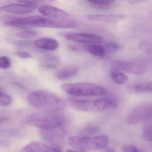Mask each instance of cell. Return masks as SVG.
Here are the masks:
<instances>
[{"instance_id": "cell-34", "label": "cell", "mask_w": 152, "mask_h": 152, "mask_svg": "<svg viewBox=\"0 0 152 152\" xmlns=\"http://www.w3.org/2000/svg\"><path fill=\"white\" fill-rule=\"evenodd\" d=\"M7 118H6V117L0 116V123L3 122L5 121H7Z\"/></svg>"}, {"instance_id": "cell-30", "label": "cell", "mask_w": 152, "mask_h": 152, "mask_svg": "<svg viewBox=\"0 0 152 152\" xmlns=\"http://www.w3.org/2000/svg\"><path fill=\"white\" fill-rule=\"evenodd\" d=\"M15 55L17 56L22 58H28L31 57V55L25 51H18L15 52Z\"/></svg>"}, {"instance_id": "cell-27", "label": "cell", "mask_w": 152, "mask_h": 152, "mask_svg": "<svg viewBox=\"0 0 152 152\" xmlns=\"http://www.w3.org/2000/svg\"><path fill=\"white\" fill-rule=\"evenodd\" d=\"M99 128L96 126H90L85 128L81 132V134L84 137H88V136L94 135L99 132Z\"/></svg>"}, {"instance_id": "cell-29", "label": "cell", "mask_w": 152, "mask_h": 152, "mask_svg": "<svg viewBox=\"0 0 152 152\" xmlns=\"http://www.w3.org/2000/svg\"><path fill=\"white\" fill-rule=\"evenodd\" d=\"M122 150L123 152H143L133 145H125L123 147Z\"/></svg>"}, {"instance_id": "cell-8", "label": "cell", "mask_w": 152, "mask_h": 152, "mask_svg": "<svg viewBox=\"0 0 152 152\" xmlns=\"http://www.w3.org/2000/svg\"><path fill=\"white\" fill-rule=\"evenodd\" d=\"M59 36L68 40L78 43L87 44H98L104 42V39L101 36L84 33L60 32Z\"/></svg>"}, {"instance_id": "cell-23", "label": "cell", "mask_w": 152, "mask_h": 152, "mask_svg": "<svg viewBox=\"0 0 152 152\" xmlns=\"http://www.w3.org/2000/svg\"><path fill=\"white\" fill-rule=\"evenodd\" d=\"M39 33L32 30H24L17 34V37L22 39H32L39 36Z\"/></svg>"}, {"instance_id": "cell-17", "label": "cell", "mask_w": 152, "mask_h": 152, "mask_svg": "<svg viewBox=\"0 0 152 152\" xmlns=\"http://www.w3.org/2000/svg\"><path fill=\"white\" fill-rule=\"evenodd\" d=\"M59 61L58 57L53 55H48L42 59L40 65L45 69H55L57 67Z\"/></svg>"}, {"instance_id": "cell-25", "label": "cell", "mask_w": 152, "mask_h": 152, "mask_svg": "<svg viewBox=\"0 0 152 152\" xmlns=\"http://www.w3.org/2000/svg\"><path fill=\"white\" fill-rule=\"evenodd\" d=\"M139 49L142 52L147 54H151L152 51V45L151 42L148 41L141 42L139 44Z\"/></svg>"}, {"instance_id": "cell-18", "label": "cell", "mask_w": 152, "mask_h": 152, "mask_svg": "<svg viewBox=\"0 0 152 152\" xmlns=\"http://www.w3.org/2000/svg\"><path fill=\"white\" fill-rule=\"evenodd\" d=\"M83 48L89 53L98 57L104 58L106 54L104 46L99 44H87Z\"/></svg>"}, {"instance_id": "cell-12", "label": "cell", "mask_w": 152, "mask_h": 152, "mask_svg": "<svg viewBox=\"0 0 152 152\" xmlns=\"http://www.w3.org/2000/svg\"><path fill=\"white\" fill-rule=\"evenodd\" d=\"M39 12L48 18L57 20H67L69 14L64 10L53 7L45 5L39 7Z\"/></svg>"}, {"instance_id": "cell-15", "label": "cell", "mask_w": 152, "mask_h": 152, "mask_svg": "<svg viewBox=\"0 0 152 152\" xmlns=\"http://www.w3.org/2000/svg\"><path fill=\"white\" fill-rule=\"evenodd\" d=\"M34 44L39 48L49 51L56 50L58 47V43L56 40L48 38L39 39L34 42Z\"/></svg>"}, {"instance_id": "cell-21", "label": "cell", "mask_w": 152, "mask_h": 152, "mask_svg": "<svg viewBox=\"0 0 152 152\" xmlns=\"http://www.w3.org/2000/svg\"><path fill=\"white\" fill-rule=\"evenodd\" d=\"M111 77L114 81L119 84H124L129 81V78L126 75L121 72H113Z\"/></svg>"}, {"instance_id": "cell-26", "label": "cell", "mask_w": 152, "mask_h": 152, "mask_svg": "<svg viewBox=\"0 0 152 152\" xmlns=\"http://www.w3.org/2000/svg\"><path fill=\"white\" fill-rule=\"evenodd\" d=\"M12 102L10 96L3 92L0 90V106H7Z\"/></svg>"}, {"instance_id": "cell-7", "label": "cell", "mask_w": 152, "mask_h": 152, "mask_svg": "<svg viewBox=\"0 0 152 152\" xmlns=\"http://www.w3.org/2000/svg\"><path fill=\"white\" fill-rule=\"evenodd\" d=\"M152 114L151 104L141 103L132 110L127 117V121L131 124L147 123L152 119Z\"/></svg>"}, {"instance_id": "cell-1", "label": "cell", "mask_w": 152, "mask_h": 152, "mask_svg": "<svg viewBox=\"0 0 152 152\" xmlns=\"http://www.w3.org/2000/svg\"><path fill=\"white\" fill-rule=\"evenodd\" d=\"M3 22L6 25L22 29L33 27L64 29L74 28L77 26L76 23L72 20H54L40 16H33L24 18L7 17L4 18Z\"/></svg>"}, {"instance_id": "cell-24", "label": "cell", "mask_w": 152, "mask_h": 152, "mask_svg": "<svg viewBox=\"0 0 152 152\" xmlns=\"http://www.w3.org/2000/svg\"><path fill=\"white\" fill-rule=\"evenodd\" d=\"M104 47L106 53L114 54L117 52L120 49V47L117 43L112 42H107Z\"/></svg>"}, {"instance_id": "cell-31", "label": "cell", "mask_w": 152, "mask_h": 152, "mask_svg": "<svg viewBox=\"0 0 152 152\" xmlns=\"http://www.w3.org/2000/svg\"><path fill=\"white\" fill-rule=\"evenodd\" d=\"M145 1L143 0H132V1H129V2L132 4H138L140 3H142L143 2H145Z\"/></svg>"}, {"instance_id": "cell-13", "label": "cell", "mask_w": 152, "mask_h": 152, "mask_svg": "<svg viewBox=\"0 0 152 152\" xmlns=\"http://www.w3.org/2000/svg\"><path fill=\"white\" fill-rule=\"evenodd\" d=\"M23 152H62L56 148L53 147L41 142H32L26 146Z\"/></svg>"}, {"instance_id": "cell-19", "label": "cell", "mask_w": 152, "mask_h": 152, "mask_svg": "<svg viewBox=\"0 0 152 152\" xmlns=\"http://www.w3.org/2000/svg\"><path fill=\"white\" fill-rule=\"evenodd\" d=\"M113 1H88L87 2L91 7L99 10H107L112 8Z\"/></svg>"}, {"instance_id": "cell-6", "label": "cell", "mask_w": 152, "mask_h": 152, "mask_svg": "<svg viewBox=\"0 0 152 152\" xmlns=\"http://www.w3.org/2000/svg\"><path fill=\"white\" fill-rule=\"evenodd\" d=\"M69 145L73 148L82 152L94 151L105 147L109 143L108 137L100 135L94 137L74 136L68 140Z\"/></svg>"}, {"instance_id": "cell-11", "label": "cell", "mask_w": 152, "mask_h": 152, "mask_svg": "<svg viewBox=\"0 0 152 152\" xmlns=\"http://www.w3.org/2000/svg\"><path fill=\"white\" fill-rule=\"evenodd\" d=\"M40 133L45 141L55 146H58L62 144L66 134L64 127L41 129Z\"/></svg>"}, {"instance_id": "cell-20", "label": "cell", "mask_w": 152, "mask_h": 152, "mask_svg": "<svg viewBox=\"0 0 152 152\" xmlns=\"http://www.w3.org/2000/svg\"><path fill=\"white\" fill-rule=\"evenodd\" d=\"M152 86L151 82L140 83L135 85L133 89L137 93H146L151 92Z\"/></svg>"}, {"instance_id": "cell-14", "label": "cell", "mask_w": 152, "mask_h": 152, "mask_svg": "<svg viewBox=\"0 0 152 152\" xmlns=\"http://www.w3.org/2000/svg\"><path fill=\"white\" fill-rule=\"evenodd\" d=\"M87 18L91 21H99L108 24H116L125 18V16L121 15H90Z\"/></svg>"}, {"instance_id": "cell-10", "label": "cell", "mask_w": 152, "mask_h": 152, "mask_svg": "<svg viewBox=\"0 0 152 152\" xmlns=\"http://www.w3.org/2000/svg\"><path fill=\"white\" fill-rule=\"evenodd\" d=\"M40 1H20L19 4H11L1 7V10L5 12L15 14H26L34 11Z\"/></svg>"}, {"instance_id": "cell-22", "label": "cell", "mask_w": 152, "mask_h": 152, "mask_svg": "<svg viewBox=\"0 0 152 152\" xmlns=\"http://www.w3.org/2000/svg\"><path fill=\"white\" fill-rule=\"evenodd\" d=\"M152 125L151 123H148L144 126L142 137L144 140L148 142H151L152 141Z\"/></svg>"}, {"instance_id": "cell-35", "label": "cell", "mask_w": 152, "mask_h": 152, "mask_svg": "<svg viewBox=\"0 0 152 152\" xmlns=\"http://www.w3.org/2000/svg\"><path fill=\"white\" fill-rule=\"evenodd\" d=\"M66 152H84L82 151H76L73 150H68Z\"/></svg>"}, {"instance_id": "cell-32", "label": "cell", "mask_w": 152, "mask_h": 152, "mask_svg": "<svg viewBox=\"0 0 152 152\" xmlns=\"http://www.w3.org/2000/svg\"><path fill=\"white\" fill-rule=\"evenodd\" d=\"M103 152H116L115 149L112 148H105L103 151Z\"/></svg>"}, {"instance_id": "cell-5", "label": "cell", "mask_w": 152, "mask_h": 152, "mask_svg": "<svg viewBox=\"0 0 152 152\" xmlns=\"http://www.w3.org/2000/svg\"><path fill=\"white\" fill-rule=\"evenodd\" d=\"M61 88L66 93L75 96H100L109 94L105 88L91 83H64L61 85Z\"/></svg>"}, {"instance_id": "cell-9", "label": "cell", "mask_w": 152, "mask_h": 152, "mask_svg": "<svg viewBox=\"0 0 152 152\" xmlns=\"http://www.w3.org/2000/svg\"><path fill=\"white\" fill-rule=\"evenodd\" d=\"M112 67L115 70L124 71L135 75L142 74L147 69L146 64L143 61L118 60L113 62Z\"/></svg>"}, {"instance_id": "cell-3", "label": "cell", "mask_w": 152, "mask_h": 152, "mask_svg": "<svg viewBox=\"0 0 152 152\" xmlns=\"http://www.w3.org/2000/svg\"><path fill=\"white\" fill-rule=\"evenodd\" d=\"M69 106L73 109L87 113H99L118 106V102L115 99L104 98L94 100L69 98L66 100Z\"/></svg>"}, {"instance_id": "cell-28", "label": "cell", "mask_w": 152, "mask_h": 152, "mask_svg": "<svg viewBox=\"0 0 152 152\" xmlns=\"http://www.w3.org/2000/svg\"><path fill=\"white\" fill-rule=\"evenodd\" d=\"M11 66V62L8 58L6 56L0 57V68L7 69Z\"/></svg>"}, {"instance_id": "cell-16", "label": "cell", "mask_w": 152, "mask_h": 152, "mask_svg": "<svg viewBox=\"0 0 152 152\" xmlns=\"http://www.w3.org/2000/svg\"><path fill=\"white\" fill-rule=\"evenodd\" d=\"M79 68L74 65L67 66L57 72L56 77L59 80H66L72 78L78 74Z\"/></svg>"}, {"instance_id": "cell-2", "label": "cell", "mask_w": 152, "mask_h": 152, "mask_svg": "<svg viewBox=\"0 0 152 152\" xmlns=\"http://www.w3.org/2000/svg\"><path fill=\"white\" fill-rule=\"evenodd\" d=\"M27 100L32 107L44 113H60L65 108V104L60 98L46 91L31 92L28 95Z\"/></svg>"}, {"instance_id": "cell-4", "label": "cell", "mask_w": 152, "mask_h": 152, "mask_svg": "<svg viewBox=\"0 0 152 152\" xmlns=\"http://www.w3.org/2000/svg\"><path fill=\"white\" fill-rule=\"evenodd\" d=\"M68 122L67 116L60 113L34 114L28 116L26 120L27 124L41 129L64 127Z\"/></svg>"}, {"instance_id": "cell-33", "label": "cell", "mask_w": 152, "mask_h": 152, "mask_svg": "<svg viewBox=\"0 0 152 152\" xmlns=\"http://www.w3.org/2000/svg\"><path fill=\"white\" fill-rule=\"evenodd\" d=\"M68 48L70 50H73V51H77L79 50V48H77L75 46H71V45L68 46Z\"/></svg>"}]
</instances>
